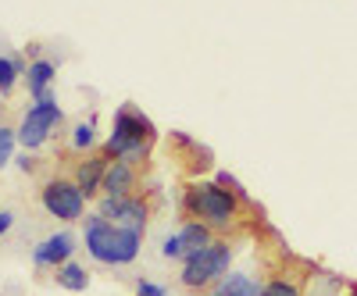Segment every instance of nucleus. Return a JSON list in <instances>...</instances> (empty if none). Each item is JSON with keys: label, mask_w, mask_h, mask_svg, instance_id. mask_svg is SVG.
I'll list each match as a JSON object with an SVG mask.
<instances>
[{"label": "nucleus", "mask_w": 357, "mask_h": 296, "mask_svg": "<svg viewBox=\"0 0 357 296\" xmlns=\"http://www.w3.org/2000/svg\"><path fill=\"white\" fill-rule=\"evenodd\" d=\"M186 211L197 215V221H204L207 228H229L240 211V196L218 182H200L186 193Z\"/></svg>", "instance_id": "3"}, {"label": "nucleus", "mask_w": 357, "mask_h": 296, "mask_svg": "<svg viewBox=\"0 0 357 296\" xmlns=\"http://www.w3.org/2000/svg\"><path fill=\"white\" fill-rule=\"evenodd\" d=\"M57 286L68 289V293H82V289L89 286V275H86L82 264L68 260V264H61V268H57Z\"/></svg>", "instance_id": "13"}, {"label": "nucleus", "mask_w": 357, "mask_h": 296, "mask_svg": "<svg viewBox=\"0 0 357 296\" xmlns=\"http://www.w3.org/2000/svg\"><path fill=\"white\" fill-rule=\"evenodd\" d=\"M229 268H232V247L229 243H211V247H204V250H197L183 260L178 282H183L186 289H204V286L218 282L222 275H229Z\"/></svg>", "instance_id": "4"}, {"label": "nucleus", "mask_w": 357, "mask_h": 296, "mask_svg": "<svg viewBox=\"0 0 357 296\" xmlns=\"http://www.w3.org/2000/svg\"><path fill=\"white\" fill-rule=\"evenodd\" d=\"M215 289H218V293H229V296H261L264 286H257V282L247 279L243 272H229V275H222V279L215 282Z\"/></svg>", "instance_id": "12"}, {"label": "nucleus", "mask_w": 357, "mask_h": 296, "mask_svg": "<svg viewBox=\"0 0 357 296\" xmlns=\"http://www.w3.org/2000/svg\"><path fill=\"white\" fill-rule=\"evenodd\" d=\"M207 296H229V293H218V289H211V293H207Z\"/></svg>", "instance_id": "23"}, {"label": "nucleus", "mask_w": 357, "mask_h": 296, "mask_svg": "<svg viewBox=\"0 0 357 296\" xmlns=\"http://www.w3.org/2000/svg\"><path fill=\"white\" fill-rule=\"evenodd\" d=\"M151 136H154L151 118L126 104V107L114 111V129L104 143V154H107V161L139 164L146 157V150H151Z\"/></svg>", "instance_id": "2"}, {"label": "nucleus", "mask_w": 357, "mask_h": 296, "mask_svg": "<svg viewBox=\"0 0 357 296\" xmlns=\"http://www.w3.org/2000/svg\"><path fill=\"white\" fill-rule=\"evenodd\" d=\"M114 225H122V228H132V232H146V203L143 200H136V196H129L126 200V211H122V218H118Z\"/></svg>", "instance_id": "14"}, {"label": "nucleus", "mask_w": 357, "mask_h": 296, "mask_svg": "<svg viewBox=\"0 0 357 296\" xmlns=\"http://www.w3.org/2000/svg\"><path fill=\"white\" fill-rule=\"evenodd\" d=\"M97 143V125L93 122H79L72 129V150H89Z\"/></svg>", "instance_id": "16"}, {"label": "nucleus", "mask_w": 357, "mask_h": 296, "mask_svg": "<svg viewBox=\"0 0 357 296\" xmlns=\"http://www.w3.org/2000/svg\"><path fill=\"white\" fill-rule=\"evenodd\" d=\"M40 203H43V211L57 221H79L86 215V196L68 179H50L40 193Z\"/></svg>", "instance_id": "6"}, {"label": "nucleus", "mask_w": 357, "mask_h": 296, "mask_svg": "<svg viewBox=\"0 0 357 296\" xmlns=\"http://www.w3.org/2000/svg\"><path fill=\"white\" fill-rule=\"evenodd\" d=\"M11 225H15V215L8 211V207H0V235H8Z\"/></svg>", "instance_id": "22"}, {"label": "nucleus", "mask_w": 357, "mask_h": 296, "mask_svg": "<svg viewBox=\"0 0 357 296\" xmlns=\"http://www.w3.org/2000/svg\"><path fill=\"white\" fill-rule=\"evenodd\" d=\"M104 171H107V157H89L75 168V186L82 189V196H97L104 186Z\"/></svg>", "instance_id": "9"}, {"label": "nucleus", "mask_w": 357, "mask_h": 296, "mask_svg": "<svg viewBox=\"0 0 357 296\" xmlns=\"http://www.w3.org/2000/svg\"><path fill=\"white\" fill-rule=\"evenodd\" d=\"M75 247L79 243H75L72 232H54V235H47V240L33 250V264H36V268H61V264L72 260Z\"/></svg>", "instance_id": "7"}, {"label": "nucleus", "mask_w": 357, "mask_h": 296, "mask_svg": "<svg viewBox=\"0 0 357 296\" xmlns=\"http://www.w3.org/2000/svg\"><path fill=\"white\" fill-rule=\"evenodd\" d=\"M54 75H57L54 61H47V57H36V61H33V65L25 68V82H29V97H33V100L47 97V93H50V82H54Z\"/></svg>", "instance_id": "10"}, {"label": "nucleus", "mask_w": 357, "mask_h": 296, "mask_svg": "<svg viewBox=\"0 0 357 296\" xmlns=\"http://www.w3.org/2000/svg\"><path fill=\"white\" fill-rule=\"evenodd\" d=\"M22 75H25L22 61H15V57H0V93H11Z\"/></svg>", "instance_id": "15"}, {"label": "nucleus", "mask_w": 357, "mask_h": 296, "mask_svg": "<svg viewBox=\"0 0 357 296\" xmlns=\"http://www.w3.org/2000/svg\"><path fill=\"white\" fill-rule=\"evenodd\" d=\"M15 143H18V132L8 129V125H0V168L15 157Z\"/></svg>", "instance_id": "17"}, {"label": "nucleus", "mask_w": 357, "mask_h": 296, "mask_svg": "<svg viewBox=\"0 0 357 296\" xmlns=\"http://www.w3.org/2000/svg\"><path fill=\"white\" fill-rule=\"evenodd\" d=\"M178 235H183V243H186V257L215 243V228H207V225H204V221H197V218H193V221H186L183 228H178Z\"/></svg>", "instance_id": "11"}, {"label": "nucleus", "mask_w": 357, "mask_h": 296, "mask_svg": "<svg viewBox=\"0 0 357 296\" xmlns=\"http://www.w3.org/2000/svg\"><path fill=\"white\" fill-rule=\"evenodd\" d=\"M82 243L89 250L97 264H107V268H126L139 257V247H143V235L132 232V228H122L100 215H89L86 225H82Z\"/></svg>", "instance_id": "1"}, {"label": "nucleus", "mask_w": 357, "mask_h": 296, "mask_svg": "<svg viewBox=\"0 0 357 296\" xmlns=\"http://www.w3.org/2000/svg\"><path fill=\"white\" fill-rule=\"evenodd\" d=\"M218 186H225V189H232L236 196H243V189H240V182H236V179H232V175H229V171H218Z\"/></svg>", "instance_id": "21"}, {"label": "nucleus", "mask_w": 357, "mask_h": 296, "mask_svg": "<svg viewBox=\"0 0 357 296\" xmlns=\"http://www.w3.org/2000/svg\"><path fill=\"white\" fill-rule=\"evenodd\" d=\"M136 186V171L132 164L126 161H107V171H104V196H129V189Z\"/></svg>", "instance_id": "8"}, {"label": "nucleus", "mask_w": 357, "mask_h": 296, "mask_svg": "<svg viewBox=\"0 0 357 296\" xmlns=\"http://www.w3.org/2000/svg\"><path fill=\"white\" fill-rule=\"evenodd\" d=\"M261 296H301V289H296V282H289V279H272L261 289Z\"/></svg>", "instance_id": "19"}, {"label": "nucleus", "mask_w": 357, "mask_h": 296, "mask_svg": "<svg viewBox=\"0 0 357 296\" xmlns=\"http://www.w3.org/2000/svg\"><path fill=\"white\" fill-rule=\"evenodd\" d=\"M65 122V111H61V104H57V97L54 93H47V97H40L36 104H29L25 107V114H22V122H18V143L25 146V150H40V146L50 139V132Z\"/></svg>", "instance_id": "5"}, {"label": "nucleus", "mask_w": 357, "mask_h": 296, "mask_svg": "<svg viewBox=\"0 0 357 296\" xmlns=\"http://www.w3.org/2000/svg\"><path fill=\"white\" fill-rule=\"evenodd\" d=\"M161 254L168 260H186V243H183V235H165V243H161Z\"/></svg>", "instance_id": "18"}, {"label": "nucleus", "mask_w": 357, "mask_h": 296, "mask_svg": "<svg viewBox=\"0 0 357 296\" xmlns=\"http://www.w3.org/2000/svg\"><path fill=\"white\" fill-rule=\"evenodd\" d=\"M136 296H165V286H154V282L139 279L136 282Z\"/></svg>", "instance_id": "20"}]
</instances>
